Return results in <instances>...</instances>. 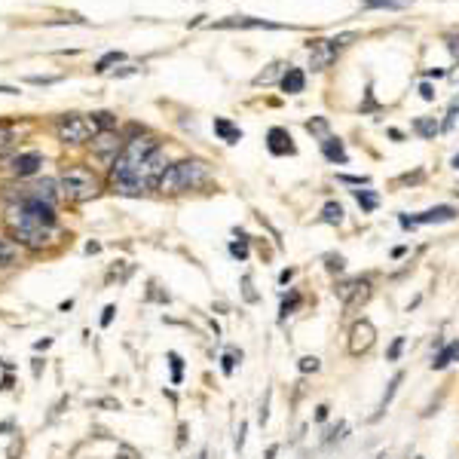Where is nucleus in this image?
Instances as JSON below:
<instances>
[{"mask_svg": "<svg viewBox=\"0 0 459 459\" xmlns=\"http://www.w3.org/2000/svg\"><path fill=\"white\" fill-rule=\"evenodd\" d=\"M6 224L15 245H25L31 251H43L58 239V224H56V206L43 199H19L6 211Z\"/></svg>", "mask_w": 459, "mask_h": 459, "instance_id": "1", "label": "nucleus"}, {"mask_svg": "<svg viewBox=\"0 0 459 459\" xmlns=\"http://www.w3.org/2000/svg\"><path fill=\"white\" fill-rule=\"evenodd\" d=\"M156 150H163L160 147V138L150 135V132H141V135L129 138L126 144H122L120 156L111 163V172H108L111 190L122 196V193H126V187L132 184V178H135V172L150 160V156L156 153Z\"/></svg>", "mask_w": 459, "mask_h": 459, "instance_id": "2", "label": "nucleus"}, {"mask_svg": "<svg viewBox=\"0 0 459 459\" xmlns=\"http://www.w3.org/2000/svg\"><path fill=\"white\" fill-rule=\"evenodd\" d=\"M211 184V172L202 160H178V163H169V169L163 172L156 190L165 193V196H178V193H190V190H199Z\"/></svg>", "mask_w": 459, "mask_h": 459, "instance_id": "3", "label": "nucleus"}, {"mask_svg": "<svg viewBox=\"0 0 459 459\" xmlns=\"http://www.w3.org/2000/svg\"><path fill=\"white\" fill-rule=\"evenodd\" d=\"M58 193L68 202H86L101 193V181H99V175L92 169H86V165H68V169L58 175Z\"/></svg>", "mask_w": 459, "mask_h": 459, "instance_id": "4", "label": "nucleus"}, {"mask_svg": "<svg viewBox=\"0 0 459 459\" xmlns=\"http://www.w3.org/2000/svg\"><path fill=\"white\" fill-rule=\"evenodd\" d=\"M56 135L61 144H70V147H80L86 141H92L99 135V129H95L92 117H86V113H61L56 120Z\"/></svg>", "mask_w": 459, "mask_h": 459, "instance_id": "5", "label": "nucleus"}, {"mask_svg": "<svg viewBox=\"0 0 459 459\" xmlns=\"http://www.w3.org/2000/svg\"><path fill=\"white\" fill-rule=\"evenodd\" d=\"M370 294H374V285H370V279L365 276H356V279H346V282H337L334 285V297H340V303L346 306V313L358 310V306H365Z\"/></svg>", "mask_w": 459, "mask_h": 459, "instance_id": "6", "label": "nucleus"}, {"mask_svg": "<svg viewBox=\"0 0 459 459\" xmlns=\"http://www.w3.org/2000/svg\"><path fill=\"white\" fill-rule=\"evenodd\" d=\"M306 49H310V68L315 74H319V70H328L340 56V49L334 46L331 37H315V40L306 43Z\"/></svg>", "mask_w": 459, "mask_h": 459, "instance_id": "7", "label": "nucleus"}, {"mask_svg": "<svg viewBox=\"0 0 459 459\" xmlns=\"http://www.w3.org/2000/svg\"><path fill=\"white\" fill-rule=\"evenodd\" d=\"M374 343H377V328H374V322L358 319V322L349 328V343H346L349 356H365V352L374 346Z\"/></svg>", "mask_w": 459, "mask_h": 459, "instance_id": "8", "label": "nucleus"}, {"mask_svg": "<svg viewBox=\"0 0 459 459\" xmlns=\"http://www.w3.org/2000/svg\"><path fill=\"white\" fill-rule=\"evenodd\" d=\"M89 144H92V153L99 156L101 163L111 165V163L120 156V150H122V144H126V141H122L117 132H99V135H95Z\"/></svg>", "mask_w": 459, "mask_h": 459, "instance_id": "9", "label": "nucleus"}, {"mask_svg": "<svg viewBox=\"0 0 459 459\" xmlns=\"http://www.w3.org/2000/svg\"><path fill=\"white\" fill-rule=\"evenodd\" d=\"M267 150H270L272 156H294L297 153V144H294V138H291L288 129L272 126L267 132Z\"/></svg>", "mask_w": 459, "mask_h": 459, "instance_id": "10", "label": "nucleus"}, {"mask_svg": "<svg viewBox=\"0 0 459 459\" xmlns=\"http://www.w3.org/2000/svg\"><path fill=\"white\" fill-rule=\"evenodd\" d=\"M459 218V208L456 206H435V208H426L420 215H413V227H426V224H447V220H456Z\"/></svg>", "mask_w": 459, "mask_h": 459, "instance_id": "11", "label": "nucleus"}, {"mask_svg": "<svg viewBox=\"0 0 459 459\" xmlns=\"http://www.w3.org/2000/svg\"><path fill=\"white\" fill-rule=\"evenodd\" d=\"M43 165V156L37 150H28V153H15L10 160V169L15 178H31V175H37V169Z\"/></svg>", "mask_w": 459, "mask_h": 459, "instance_id": "12", "label": "nucleus"}, {"mask_svg": "<svg viewBox=\"0 0 459 459\" xmlns=\"http://www.w3.org/2000/svg\"><path fill=\"white\" fill-rule=\"evenodd\" d=\"M211 28H270V31H285V25H276V22H267V19H224V22H211Z\"/></svg>", "mask_w": 459, "mask_h": 459, "instance_id": "13", "label": "nucleus"}, {"mask_svg": "<svg viewBox=\"0 0 459 459\" xmlns=\"http://www.w3.org/2000/svg\"><path fill=\"white\" fill-rule=\"evenodd\" d=\"M279 86H282V92H285V95H300V92L306 89V74L300 68L288 65L285 74H282V83Z\"/></svg>", "mask_w": 459, "mask_h": 459, "instance_id": "14", "label": "nucleus"}, {"mask_svg": "<svg viewBox=\"0 0 459 459\" xmlns=\"http://www.w3.org/2000/svg\"><path fill=\"white\" fill-rule=\"evenodd\" d=\"M322 153H325V160L334 163V165H346L349 163V153H346V147H343V141L340 138H322Z\"/></svg>", "mask_w": 459, "mask_h": 459, "instance_id": "15", "label": "nucleus"}, {"mask_svg": "<svg viewBox=\"0 0 459 459\" xmlns=\"http://www.w3.org/2000/svg\"><path fill=\"white\" fill-rule=\"evenodd\" d=\"M453 361H459V340H450L447 346L438 349V356L432 358V370H444L453 365Z\"/></svg>", "mask_w": 459, "mask_h": 459, "instance_id": "16", "label": "nucleus"}, {"mask_svg": "<svg viewBox=\"0 0 459 459\" xmlns=\"http://www.w3.org/2000/svg\"><path fill=\"white\" fill-rule=\"evenodd\" d=\"M215 132H218L220 141H227V144H239L242 141V129L233 126L227 117H215Z\"/></svg>", "mask_w": 459, "mask_h": 459, "instance_id": "17", "label": "nucleus"}, {"mask_svg": "<svg viewBox=\"0 0 459 459\" xmlns=\"http://www.w3.org/2000/svg\"><path fill=\"white\" fill-rule=\"evenodd\" d=\"M410 129L417 132L422 141H432V138H435L438 132H441V122H438L435 117H417V120L410 122Z\"/></svg>", "mask_w": 459, "mask_h": 459, "instance_id": "18", "label": "nucleus"}, {"mask_svg": "<svg viewBox=\"0 0 459 459\" xmlns=\"http://www.w3.org/2000/svg\"><path fill=\"white\" fill-rule=\"evenodd\" d=\"M300 303H303V294H300L297 288H291L288 291V297L282 300V306H279V322H285V319H291L297 310H300Z\"/></svg>", "mask_w": 459, "mask_h": 459, "instance_id": "19", "label": "nucleus"}, {"mask_svg": "<svg viewBox=\"0 0 459 459\" xmlns=\"http://www.w3.org/2000/svg\"><path fill=\"white\" fill-rule=\"evenodd\" d=\"M401 379H404V374H395L392 379H389V386H386V392H383V398H379V404H377V413H374V420H379L386 413V408L392 404V398H395V392H398V386H401Z\"/></svg>", "mask_w": 459, "mask_h": 459, "instance_id": "20", "label": "nucleus"}, {"mask_svg": "<svg viewBox=\"0 0 459 459\" xmlns=\"http://www.w3.org/2000/svg\"><path fill=\"white\" fill-rule=\"evenodd\" d=\"M322 224H331V227H340L343 224V206L340 202H325L322 206Z\"/></svg>", "mask_w": 459, "mask_h": 459, "instance_id": "21", "label": "nucleus"}, {"mask_svg": "<svg viewBox=\"0 0 459 459\" xmlns=\"http://www.w3.org/2000/svg\"><path fill=\"white\" fill-rule=\"evenodd\" d=\"M352 196H356V202L361 206V211H365V215L377 211V206H379V196H377L374 190H352Z\"/></svg>", "mask_w": 459, "mask_h": 459, "instance_id": "22", "label": "nucleus"}, {"mask_svg": "<svg viewBox=\"0 0 459 459\" xmlns=\"http://www.w3.org/2000/svg\"><path fill=\"white\" fill-rule=\"evenodd\" d=\"M89 117L99 132H113V126H117V117H113L111 111H99V113H89Z\"/></svg>", "mask_w": 459, "mask_h": 459, "instance_id": "23", "label": "nucleus"}, {"mask_svg": "<svg viewBox=\"0 0 459 459\" xmlns=\"http://www.w3.org/2000/svg\"><path fill=\"white\" fill-rule=\"evenodd\" d=\"M15 263V242L13 239H0V270L13 267Z\"/></svg>", "mask_w": 459, "mask_h": 459, "instance_id": "24", "label": "nucleus"}, {"mask_svg": "<svg viewBox=\"0 0 459 459\" xmlns=\"http://www.w3.org/2000/svg\"><path fill=\"white\" fill-rule=\"evenodd\" d=\"M236 236H239V242L230 245V254H233L236 260H249V236H245L242 230H236Z\"/></svg>", "mask_w": 459, "mask_h": 459, "instance_id": "25", "label": "nucleus"}, {"mask_svg": "<svg viewBox=\"0 0 459 459\" xmlns=\"http://www.w3.org/2000/svg\"><path fill=\"white\" fill-rule=\"evenodd\" d=\"M328 129H331V126H328V120H325V117L306 120V132H310V135H315V138H328V135H331Z\"/></svg>", "mask_w": 459, "mask_h": 459, "instance_id": "26", "label": "nucleus"}, {"mask_svg": "<svg viewBox=\"0 0 459 459\" xmlns=\"http://www.w3.org/2000/svg\"><path fill=\"white\" fill-rule=\"evenodd\" d=\"M456 120H459V95H456L453 101H450V108H447V117H444V122H441V132H453Z\"/></svg>", "mask_w": 459, "mask_h": 459, "instance_id": "27", "label": "nucleus"}, {"mask_svg": "<svg viewBox=\"0 0 459 459\" xmlns=\"http://www.w3.org/2000/svg\"><path fill=\"white\" fill-rule=\"evenodd\" d=\"M236 361H242V352L227 349V352H224V358H220V370H224V377H230V374L236 370Z\"/></svg>", "mask_w": 459, "mask_h": 459, "instance_id": "28", "label": "nucleus"}, {"mask_svg": "<svg viewBox=\"0 0 459 459\" xmlns=\"http://www.w3.org/2000/svg\"><path fill=\"white\" fill-rule=\"evenodd\" d=\"M365 10H401V0H361Z\"/></svg>", "mask_w": 459, "mask_h": 459, "instance_id": "29", "label": "nucleus"}, {"mask_svg": "<svg viewBox=\"0 0 459 459\" xmlns=\"http://www.w3.org/2000/svg\"><path fill=\"white\" fill-rule=\"evenodd\" d=\"M325 270H328L331 276H340V272L346 270V260H343V254H325Z\"/></svg>", "mask_w": 459, "mask_h": 459, "instance_id": "30", "label": "nucleus"}, {"mask_svg": "<svg viewBox=\"0 0 459 459\" xmlns=\"http://www.w3.org/2000/svg\"><path fill=\"white\" fill-rule=\"evenodd\" d=\"M169 365H172V383L178 386L184 379V358L178 356V352H169Z\"/></svg>", "mask_w": 459, "mask_h": 459, "instance_id": "31", "label": "nucleus"}, {"mask_svg": "<svg viewBox=\"0 0 459 459\" xmlns=\"http://www.w3.org/2000/svg\"><path fill=\"white\" fill-rule=\"evenodd\" d=\"M282 68H285V65H282V61H272V65L267 68V70H263V74H258V77H254V86H263V83H272V80H276V74H279V70Z\"/></svg>", "mask_w": 459, "mask_h": 459, "instance_id": "32", "label": "nucleus"}, {"mask_svg": "<svg viewBox=\"0 0 459 459\" xmlns=\"http://www.w3.org/2000/svg\"><path fill=\"white\" fill-rule=\"evenodd\" d=\"M297 367H300V374H319L322 370V361L315 358V356H303L297 361Z\"/></svg>", "mask_w": 459, "mask_h": 459, "instance_id": "33", "label": "nucleus"}, {"mask_svg": "<svg viewBox=\"0 0 459 459\" xmlns=\"http://www.w3.org/2000/svg\"><path fill=\"white\" fill-rule=\"evenodd\" d=\"M404 343H408V337H395L392 346H389V352H386V361H398L401 352H404Z\"/></svg>", "mask_w": 459, "mask_h": 459, "instance_id": "34", "label": "nucleus"}, {"mask_svg": "<svg viewBox=\"0 0 459 459\" xmlns=\"http://www.w3.org/2000/svg\"><path fill=\"white\" fill-rule=\"evenodd\" d=\"M117 61H122V52H108V56H104V58H99V65H95V70H99V74H104V70H108L111 65H117Z\"/></svg>", "mask_w": 459, "mask_h": 459, "instance_id": "35", "label": "nucleus"}, {"mask_svg": "<svg viewBox=\"0 0 459 459\" xmlns=\"http://www.w3.org/2000/svg\"><path fill=\"white\" fill-rule=\"evenodd\" d=\"M358 111H361V113H374V111H379V104H377V99H374V89H370V86L365 89V104H361Z\"/></svg>", "mask_w": 459, "mask_h": 459, "instance_id": "36", "label": "nucleus"}, {"mask_svg": "<svg viewBox=\"0 0 459 459\" xmlns=\"http://www.w3.org/2000/svg\"><path fill=\"white\" fill-rule=\"evenodd\" d=\"M444 46H447L450 56L459 61V34H447V37H444Z\"/></svg>", "mask_w": 459, "mask_h": 459, "instance_id": "37", "label": "nucleus"}, {"mask_svg": "<svg viewBox=\"0 0 459 459\" xmlns=\"http://www.w3.org/2000/svg\"><path fill=\"white\" fill-rule=\"evenodd\" d=\"M420 99L422 101H435V86H432V83H420Z\"/></svg>", "mask_w": 459, "mask_h": 459, "instance_id": "38", "label": "nucleus"}, {"mask_svg": "<svg viewBox=\"0 0 459 459\" xmlns=\"http://www.w3.org/2000/svg\"><path fill=\"white\" fill-rule=\"evenodd\" d=\"M113 313H117V306H104V313H101V328H108V325L113 322Z\"/></svg>", "mask_w": 459, "mask_h": 459, "instance_id": "39", "label": "nucleus"}, {"mask_svg": "<svg viewBox=\"0 0 459 459\" xmlns=\"http://www.w3.org/2000/svg\"><path fill=\"white\" fill-rule=\"evenodd\" d=\"M294 276H297V270H294V267H288V270H282V272H279V285H288V282H291V279H294Z\"/></svg>", "mask_w": 459, "mask_h": 459, "instance_id": "40", "label": "nucleus"}, {"mask_svg": "<svg viewBox=\"0 0 459 459\" xmlns=\"http://www.w3.org/2000/svg\"><path fill=\"white\" fill-rule=\"evenodd\" d=\"M343 184H356V187H361V184H370L367 178H356V175H340Z\"/></svg>", "mask_w": 459, "mask_h": 459, "instance_id": "41", "label": "nucleus"}, {"mask_svg": "<svg viewBox=\"0 0 459 459\" xmlns=\"http://www.w3.org/2000/svg\"><path fill=\"white\" fill-rule=\"evenodd\" d=\"M328 404H319V408H315V422H325V420H328Z\"/></svg>", "mask_w": 459, "mask_h": 459, "instance_id": "42", "label": "nucleus"}, {"mask_svg": "<svg viewBox=\"0 0 459 459\" xmlns=\"http://www.w3.org/2000/svg\"><path fill=\"white\" fill-rule=\"evenodd\" d=\"M245 429H249V426L242 422V426H239V435H236V450H242V444H245Z\"/></svg>", "mask_w": 459, "mask_h": 459, "instance_id": "43", "label": "nucleus"}, {"mask_svg": "<svg viewBox=\"0 0 459 459\" xmlns=\"http://www.w3.org/2000/svg\"><path fill=\"white\" fill-rule=\"evenodd\" d=\"M276 453H279V444H272V447L267 450V459H276Z\"/></svg>", "mask_w": 459, "mask_h": 459, "instance_id": "44", "label": "nucleus"}, {"mask_svg": "<svg viewBox=\"0 0 459 459\" xmlns=\"http://www.w3.org/2000/svg\"><path fill=\"white\" fill-rule=\"evenodd\" d=\"M450 165H453V169L459 172V153H453V160H450Z\"/></svg>", "mask_w": 459, "mask_h": 459, "instance_id": "45", "label": "nucleus"}, {"mask_svg": "<svg viewBox=\"0 0 459 459\" xmlns=\"http://www.w3.org/2000/svg\"><path fill=\"white\" fill-rule=\"evenodd\" d=\"M401 4H408V0H401Z\"/></svg>", "mask_w": 459, "mask_h": 459, "instance_id": "46", "label": "nucleus"}]
</instances>
